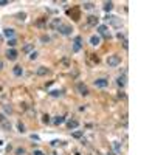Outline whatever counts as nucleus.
<instances>
[{
	"label": "nucleus",
	"mask_w": 155,
	"mask_h": 155,
	"mask_svg": "<svg viewBox=\"0 0 155 155\" xmlns=\"http://www.w3.org/2000/svg\"><path fill=\"white\" fill-rule=\"evenodd\" d=\"M120 64H121V56H118V54H112V56L107 57V65L109 67H116Z\"/></svg>",
	"instance_id": "obj_1"
},
{
	"label": "nucleus",
	"mask_w": 155,
	"mask_h": 155,
	"mask_svg": "<svg viewBox=\"0 0 155 155\" xmlns=\"http://www.w3.org/2000/svg\"><path fill=\"white\" fill-rule=\"evenodd\" d=\"M81 48H82V37L81 36H76L74 37V42H73V51L78 53Z\"/></svg>",
	"instance_id": "obj_2"
},
{
	"label": "nucleus",
	"mask_w": 155,
	"mask_h": 155,
	"mask_svg": "<svg viewBox=\"0 0 155 155\" xmlns=\"http://www.w3.org/2000/svg\"><path fill=\"white\" fill-rule=\"evenodd\" d=\"M57 31H59L62 36H70L71 31H73V28H71L70 25H61V26L57 28Z\"/></svg>",
	"instance_id": "obj_3"
},
{
	"label": "nucleus",
	"mask_w": 155,
	"mask_h": 155,
	"mask_svg": "<svg viewBox=\"0 0 155 155\" xmlns=\"http://www.w3.org/2000/svg\"><path fill=\"white\" fill-rule=\"evenodd\" d=\"M98 33L105 37V39H110V31H109V26H105V25H99L98 26Z\"/></svg>",
	"instance_id": "obj_4"
},
{
	"label": "nucleus",
	"mask_w": 155,
	"mask_h": 155,
	"mask_svg": "<svg viewBox=\"0 0 155 155\" xmlns=\"http://www.w3.org/2000/svg\"><path fill=\"white\" fill-rule=\"evenodd\" d=\"M95 87H99V88H105V87L109 85V81L105 79V78H99V79H96L95 82Z\"/></svg>",
	"instance_id": "obj_5"
},
{
	"label": "nucleus",
	"mask_w": 155,
	"mask_h": 155,
	"mask_svg": "<svg viewBox=\"0 0 155 155\" xmlns=\"http://www.w3.org/2000/svg\"><path fill=\"white\" fill-rule=\"evenodd\" d=\"M17 56H19V53H17V50H14V48H11V50L6 51V57H8L9 61H16Z\"/></svg>",
	"instance_id": "obj_6"
},
{
	"label": "nucleus",
	"mask_w": 155,
	"mask_h": 155,
	"mask_svg": "<svg viewBox=\"0 0 155 155\" xmlns=\"http://www.w3.org/2000/svg\"><path fill=\"white\" fill-rule=\"evenodd\" d=\"M99 44H101V37H99V36H96V34L90 36V45H93V47H98Z\"/></svg>",
	"instance_id": "obj_7"
},
{
	"label": "nucleus",
	"mask_w": 155,
	"mask_h": 155,
	"mask_svg": "<svg viewBox=\"0 0 155 155\" xmlns=\"http://www.w3.org/2000/svg\"><path fill=\"white\" fill-rule=\"evenodd\" d=\"M87 23L92 25V26H96V25L99 23V17H96V16H88V17H87Z\"/></svg>",
	"instance_id": "obj_8"
},
{
	"label": "nucleus",
	"mask_w": 155,
	"mask_h": 155,
	"mask_svg": "<svg viewBox=\"0 0 155 155\" xmlns=\"http://www.w3.org/2000/svg\"><path fill=\"white\" fill-rule=\"evenodd\" d=\"M78 90H79V93H81L82 96H87V95L90 93V92H88V88H87V85H84L82 82H79V84H78Z\"/></svg>",
	"instance_id": "obj_9"
},
{
	"label": "nucleus",
	"mask_w": 155,
	"mask_h": 155,
	"mask_svg": "<svg viewBox=\"0 0 155 155\" xmlns=\"http://www.w3.org/2000/svg\"><path fill=\"white\" fill-rule=\"evenodd\" d=\"M78 126H79V122L76 120H68L67 121V127L68 129H78Z\"/></svg>",
	"instance_id": "obj_10"
},
{
	"label": "nucleus",
	"mask_w": 155,
	"mask_h": 155,
	"mask_svg": "<svg viewBox=\"0 0 155 155\" xmlns=\"http://www.w3.org/2000/svg\"><path fill=\"white\" fill-rule=\"evenodd\" d=\"M3 34H5V37H8V39H9V37L13 39V37H14V30H13V28H5V30H3Z\"/></svg>",
	"instance_id": "obj_11"
},
{
	"label": "nucleus",
	"mask_w": 155,
	"mask_h": 155,
	"mask_svg": "<svg viewBox=\"0 0 155 155\" xmlns=\"http://www.w3.org/2000/svg\"><path fill=\"white\" fill-rule=\"evenodd\" d=\"M116 85L120 87V88H122V87L126 85V76H120V78L116 79Z\"/></svg>",
	"instance_id": "obj_12"
},
{
	"label": "nucleus",
	"mask_w": 155,
	"mask_h": 155,
	"mask_svg": "<svg viewBox=\"0 0 155 155\" xmlns=\"http://www.w3.org/2000/svg\"><path fill=\"white\" fill-rule=\"evenodd\" d=\"M104 11L105 13H109V11H112V8H113V2H104Z\"/></svg>",
	"instance_id": "obj_13"
},
{
	"label": "nucleus",
	"mask_w": 155,
	"mask_h": 155,
	"mask_svg": "<svg viewBox=\"0 0 155 155\" xmlns=\"http://www.w3.org/2000/svg\"><path fill=\"white\" fill-rule=\"evenodd\" d=\"M48 73H50V70L45 68V67H39V68H37V74H39V76H45V74H48Z\"/></svg>",
	"instance_id": "obj_14"
},
{
	"label": "nucleus",
	"mask_w": 155,
	"mask_h": 155,
	"mask_svg": "<svg viewBox=\"0 0 155 155\" xmlns=\"http://www.w3.org/2000/svg\"><path fill=\"white\" fill-rule=\"evenodd\" d=\"M13 73H14L16 76H22V74H23V68H22L20 65H16V67L13 68Z\"/></svg>",
	"instance_id": "obj_15"
},
{
	"label": "nucleus",
	"mask_w": 155,
	"mask_h": 155,
	"mask_svg": "<svg viewBox=\"0 0 155 155\" xmlns=\"http://www.w3.org/2000/svg\"><path fill=\"white\" fill-rule=\"evenodd\" d=\"M53 122H54L56 126H61V124H64V122H65V118H64V116H54Z\"/></svg>",
	"instance_id": "obj_16"
},
{
	"label": "nucleus",
	"mask_w": 155,
	"mask_h": 155,
	"mask_svg": "<svg viewBox=\"0 0 155 155\" xmlns=\"http://www.w3.org/2000/svg\"><path fill=\"white\" fill-rule=\"evenodd\" d=\"M61 25H62V23H61V20H59V19H54V20L51 22V28H54V30H57Z\"/></svg>",
	"instance_id": "obj_17"
},
{
	"label": "nucleus",
	"mask_w": 155,
	"mask_h": 155,
	"mask_svg": "<svg viewBox=\"0 0 155 155\" xmlns=\"http://www.w3.org/2000/svg\"><path fill=\"white\" fill-rule=\"evenodd\" d=\"M109 19H110V22H112L115 26H121V25H122V22L118 20V17H109Z\"/></svg>",
	"instance_id": "obj_18"
},
{
	"label": "nucleus",
	"mask_w": 155,
	"mask_h": 155,
	"mask_svg": "<svg viewBox=\"0 0 155 155\" xmlns=\"http://www.w3.org/2000/svg\"><path fill=\"white\" fill-rule=\"evenodd\" d=\"M50 95H51V96H54V98L62 96V90H51V92H50Z\"/></svg>",
	"instance_id": "obj_19"
},
{
	"label": "nucleus",
	"mask_w": 155,
	"mask_h": 155,
	"mask_svg": "<svg viewBox=\"0 0 155 155\" xmlns=\"http://www.w3.org/2000/svg\"><path fill=\"white\" fill-rule=\"evenodd\" d=\"M93 8H95V5L92 2H85L84 3V9H93Z\"/></svg>",
	"instance_id": "obj_20"
},
{
	"label": "nucleus",
	"mask_w": 155,
	"mask_h": 155,
	"mask_svg": "<svg viewBox=\"0 0 155 155\" xmlns=\"http://www.w3.org/2000/svg\"><path fill=\"white\" fill-rule=\"evenodd\" d=\"M8 45H9L11 48H14V47L17 45V40H16V39H8Z\"/></svg>",
	"instance_id": "obj_21"
},
{
	"label": "nucleus",
	"mask_w": 155,
	"mask_h": 155,
	"mask_svg": "<svg viewBox=\"0 0 155 155\" xmlns=\"http://www.w3.org/2000/svg\"><path fill=\"white\" fill-rule=\"evenodd\" d=\"M33 48H34V45H31V44H28V45H25V47H23V51H31Z\"/></svg>",
	"instance_id": "obj_22"
},
{
	"label": "nucleus",
	"mask_w": 155,
	"mask_h": 155,
	"mask_svg": "<svg viewBox=\"0 0 155 155\" xmlns=\"http://www.w3.org/2000/svg\"><path fill=\"white\" fill-rule=\"evenodd\" d=\"M73 137H74V138H81V137H82V130H78V132H73Z\"/></svg>",
	"instance_id": "obj_23"
},
{
	"label": "nucleus",
	"mask_w": 155,
	"mask_h": 155,
	"mask_svg": "<svg viewBox=\"0 0 155 155\" xmlns=\"http://www.w3.org/2000/svg\"><path fill=\"white\" fill-rule=\"evenodd\" d=\"M17 127H19V132H22V133L25 132V126H23L22 122H19V124H17Z\"/></svg>",
	"instance_id": "obj_24"
},
{
	"label": "nucleus",
	"mask_w": 155,
	"mask_h": 155,
	"mask_svg": "<svg viewBox=\"0 0 155 155\" xmlns=\"http://www.w3.org/2000/svg\"><path fill=\"white\" fill-rule=\"evenodd\" d=\"M23 154H25V149H22V147L16 149V155H23Z\"/></svg>",
	"instance_id": "obj_25"
},
{
	"label": "nucleus",
	"mask_w": 155,
	"mask_h": 155,
	"mask_svg": "<svg viewBox=\"0 0 155 155\" xmlns=\"http://www.w3.org/2000/svg\"><path fill=\"white\" fill-rule=\"evenodd\" d=\"M113 146H115V151H116V152H120V151H121V146H120V143H118V141H115V143H113Z\"/></svg>",
	"instance_id": "obj_26"
},
{
	"label": "nucleus",
	"mask_w": 155,
	"mask_h": 155,
	"mask_svg": "<svg viewBox=\"0 0 155 155\" xmlns=\"http://www.w3.org/2000/svg\"><path fill=\"white\" fill-rule=\"evenodd\" d=\"M42 122L48 124V122H50V116H48V115H44V120H42Z\"/></svg>",
	"instance_id": "obj_27"
},
{
	"label": "nucleus",
	"mask_w": 155,
	"mask_h": 155,
	"mask_svg": "<svg viewBox=\"0 0 155 155\" xmlns=\"http://www.w3.org/2000/svg\"><path fill=\"white\" fill-rule=\"evenodd\" d=\"M36 57H37V51H33L31 54H30V59H31V61H34Z\"/></svg>",
	"instance_id": "obj_28"
},
{
	"label": "nucleus",
	"mask_w": 155,
	"mask_h": 155,
	"mask_svg": "<svg viewBox=\"0 0 155 155\" xmlns=\"http://www.w3.org/2000/svg\"><path fill=\"white\" fill-rule=\"evenodd\" d=\"M48 40H50L48 36H42V42H48Z\"/></svg>",
	"instance_id": "obj_29"
},
{
	"label": "nucleus",
	"mask_w": 155,
	"mask_h": 155,
	"mask_svg": "<svg viewBox=\"0 0 155 155\" xmlns=\"http://www.w3.org/2000/svg\"><path fill=\"white\" fill-rule=\"evenodd\" d=\"M127 44H129V42H127V40H126V39H124V42H122V47H124V48H126V50H127V48H129V45H127Z\"/></svg>",
	"instance_id": "obj_30"
},
{
	"label": "nucleus",
	"mask_w": 155,
	"mask_h": 155,
	"mask_svg": "<svg viewBox=\"0 0 155 155\" xmlns=\"http://www.w3.org/2000/svg\"><path fill=\"white\" fill-rule=\"evenodd\" d=\"M33 155H45V154H44V152H40V151H34Z\"/></svg>",
	"instance_id": "obj_31"
},
{
	"label": "nucleus",
	"mask_w": 155,
	"mask_h": 155,
	"mask_svg": "<svg viewBox=\"0 0 155 155\" xmlns=\"http://www.w3.org/2000/svg\"><path fill=\"white\" fill-rule=\"evenodd\" d=\"M5 5H8V2L6 0H0V6H5Z\"/></svg>",
	"instance_id": "obj_32"
},
{
	"label": "nucleus",
	"mask_w": 155,
	"mask_h": 155,
	"mask_svg": "<svg viewBox=\"0 0 155 155\" xmlns=\"http://www.w3.org/2000/svg\"><path fill=\"white\" fill-rule=\"evenodd\" d=\"M3 68V62H2V61H0V70Z\"/></svg>",
	"instance_id": "obj_33"
}]
</instances>
